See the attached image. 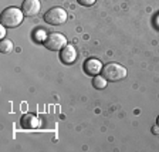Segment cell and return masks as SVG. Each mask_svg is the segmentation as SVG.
Listing matches in <instances>:
<instances>
[{"mask_svg":"<svg viewBox=\"0 0 159 152\" xmlns=\"http://www.w3.org/2000/svg\"><path fill=\"white\" fill-rule=\"evenodd\" d=\"M24 13L23 10H19L17 7H7L2 12V24L4 27H17L20 26V23L23 21Z\"/></svg>","mask_w":159,"mask_h":152,"instance_id":"1","label":"cell"},{"mask_svg":"<svg viewBox=\"0 0 159 152\" xmlns=\"http://www.w3.org/2000/svg\"><path fill=\"white\" fill-rule=\"evenodd\" d=\"M102 77L107 80V81H121L126 77V68L122 67L121 64H116V63H109L107 66L102 67Z\"/></svg>","mask_w":159,"mask_h":152,"instance_id":"2","label":"cell"},{"mask_svg":"<svg viewBox=\"0 0 159 152\" xmlns=\"http://www.w3.org/2000/svg\"><path fill=\"white\" fill-rule=\"evenodd\" d=\"M44 46L51 51H58V50H63L67 46V39L61 33L53 31V33L47 34L46 40H44Z\"/></svg>","mask_w":159,"mask_h":152,"instance_id":"3","label":"cell"},{"mask_svg":"<svg viewBox=\"0 0 159 152\" xmlns=\"http://www.w3.org/2000/svg\"><path fill=\"white\" fill-rule=\"evenodd\" d=\"M44 20H46V23L51 24V26L64 24L67 21V12L61 7H53L44 14Z\"/></svg>","mask_w":159,"mask_h":152,"instance_id":"4","label":"cell"},{"mask_svg":"<svg viewBox=\"0 0 159 152\" xmlns=\"http://www.w3.org/2000/svg\"><path fill=\"white\" fill-rule=\"evenodd\" d=\"M40 4L39 0H24L23 4H21V10L26 17H33V16H37L40 12Z\"/></svg>","mask_w":159,"mask_h":152,"instance_id":"5","label":"cell"},{"mask_svg":"<svg viewBox=\"0 0 159 152\" xmlns=\"http://www.w3.org/2000/svg\"><path fill=\"white\" fill-rule=\"evenodd\" d=\"M60 58H61V61H63L64 64H68V66L70 64H73V63H75V60H77L75 47L67 44V46L60 51Z\"/></svg>","mask_w":159,"mask_h":152,"instance_id":"6","label":"cell"},{"mask_svg":"<svg viewBox=\"0 0 159 152\" xmlns=\"http://www.w3.org/2000/svg\"><path fill=\"white\" fill-rule=\"evenodd\" d=\"M84 71H85V74H88V76H91V77L98 76V74L102 71V66H101V63H99L98 60L89 58L84 63Z\"/></svg>","mask_w":159,"mask_h":152,"instance_id":"7","label":"cell"},{"mask_svg":"<svg viewBox=\"0 0 159 152\" xmlns=\"http://www.w3.org/2000/svg\"><path fill=\"white\" fill-rule=\"evenodd\" d=\"M20 122H21L23 128H27V129H34L40 125V121L36 117V114H31V113L24 114V115L21 117V121H20Z\"/></svg>","mask_w":159,"mask_h":152,"instance_id":"8","label":"cell"},{"mask_svg":"<svg viewBox=\"0 0 159 152\" xmlns=\"http://www.w3.org/2000/svg\"><path fill=\"white\" fill-rule=\"evenodd\" d=\"M13 41L11 40H7V39H3L2 43H0V51L3 54H9L13 51Z\"/></svg>","mask_w":159,"mask_h":152,"instance_id":"9","label":"cell"},{"mask_svg":"<svg viewBox=\"0 0 159 152\" xmlns=\"http://www.w3.org/2000/svg\"><path fill=\"white\" fill-rule=\"evenodd\" d=\"M93 85H94V88H97V90H104L107 87V80L104 78L102 76L101 77L95 76L93 80Z\"/></svg>","mask_w":159,"mask_h":152,"instance_id":"10","label":"cell"},{"mask_svg":"<svg viewBox=\"0 0 159 152\" xmlns=\"http://www.w3.org/2000/svg\"><path fill=\"white\" fill-rule=\"evenodd\" d=\"M95 2H97V0H78V3L81 4V6H85V7L93 6Z\"/></svg>","mask_w":159,"mask_h":152,"instance_id":"11","label":"cell"},{"mask_svg":"<svg viewBox=\"0 0 159 152\" xmlns=\"http://www.w3.org/2000/svg\"><path fill=\"white\" fill-rule=\"evenodd\" d=\"M152 132L155 134V135H158V134H159V125L153 127V128H152Z\"/></svg>","mask_w":159,"mask_h":152,"instance_id":"12","label":"cell"},{"mask_svg":"<svg viewBox=\"0 0 159 152\" xmlns=\"http://www.w3.org/2000/svg\"><path fill=\"white\" fill-rule=\"evenodd\" d=\"M0 36L2 37L6 36V30H4V27H0Z\"/></svg>","mask_w":159,"mask_h":152,"instance_id":"13","label":"cell"},{"mask_svg":"<svg viewBox=\"0 0 159 152\" xmlns=\"http://www.w3.org/2000/svg\"><path fill=\"white\" fill-rule=\"evenodd\" d=\"M156 124H158V125H159V117H158V119H156Z\"/></svg>","mask_w":159,"mask_h":152,"instance_id":"14","label":"cell"}]
</instances>
